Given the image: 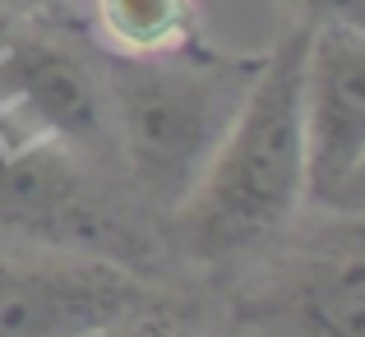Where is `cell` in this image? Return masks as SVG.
Listing matches in <instances>:
<instances>
[{
  "mask_svg": "<svg viewBox=\"0 0 365 337\" xmlns=\"http://www.w3.org/2000/svg\"><path fill=\"white\" fill-rule=\"evenodd\" d=\"M324 208H338V213H365V152H361V162L342 176V185L333 190V199Z\"/></svg>",
  "mask_w": 365,
  "mask_h": 337,
  "instance_id": "cell-10",
  "label": "cell"
},
{
  "mask_svg": "<svg viewBox=\"0 0 365 337\" xmlns=\"http://www.w3.org/2000/svg\"><path fill=\"white\" fill-rule=\"evenodd\" d=\"M93 337H199V333L190 328V323L171 319V314H158L148 305V310L130 314V319L111 323V328H102V333H93Z\"/></svg>",
  "mask_w": 365,
  "mask_h": 337,
  "instance_id": "cell-8",
  "label": "cell"
},
{
  "mask_svg": "<svg viewBox=\"0 0 365 337\" xmlns=\"http://www.w3.org/2000/svg\"><path fill=\"white\" fill-rule=\"evenodd\" d=\"M305 199L329 204L365 152V33L347 24H310L301 65Z\"/></svg>",
  "mask_w": 365,
  "mask_h": 337,
  "instance_id": "cell-4",
  "label": "cell"
},
{
  "mask_svg": "<svg viewBox=\"0 0 365 337\" xmlns=\"http://www.w3.org/2000/svg\"><path fill=\"white\" fill-rule=\"evenodd\" d=\"M305 24H347L365 33V0H292Z\"/></svg>",
  "mask_w": 365,
  "mask_h": 337,
  "instance_id": "cell-9",
  "label": "cell"
},
{
  "mask_svg": "<svg viewBox=\"0 0 365 337\" xmlns=\"http://www.w3.org/2000/svg\"><path fill=\"white\" fill-rule=\"evenodd\" d=\"M314 236L268 291V319L292 337H365V213Z\"/></svg>",
  "mask_w": 365,
  "mask_h": 337,
  "instance_id": "cell-6",
  "label": "cell"
},
{
  "mask_svg": "<svg viewBox=\"0 0 365 337\" xmlns=\"http://www.w3.org/2000/svg\"><path fill=\"white\" fill-rule=\"evenodd\" d=\"M139 310L148 291L116 264L0 254V337H93Z\"/></svg>",
  "mask_w": 365,
  "mask_h": 337,
  "instance_id": "cell-3",
  "label": "cell"
},
{
  "mask_svg": "<svg viewBox=\"0 0 365 337\" xmlns=\"http://www.w3.org/2000/svg\"><path fill=\"white\" fill-rule=\"evenodd\" d=\"M107 102L93 74L51 42L0 46V143L28 152L42 143H93Z\"/></svg>",
  "mask_w": 365,
  "mask_h": 337,
  "instance_id": "cell-5",
  "label": "cell"
},
{
  "mask_svg": "<svg viewBox=\"0 0 365 337\" xmlns=\"http://www.w3.org/2000/svg\"><path fill=\"white\" fill-rule=\"evenodd\" d=\"M111 56H171L199 46V0H88Z\"/></svg>",
  "mask_w": 365,
  "mask_h": 337,
  "instance_id": "cell-7",
  "label": "cell"
},
{
  "mask_svg": "<svg viewBox=\"0 0 365 337\" xmlns=\"http://www.w3.org/2000/svg\"><path fill=\"white\" fill-rule=\"evenodd\" d=\"M264 56H116L107 107L130 171L153 199L176 208L232 130Z\"/></svg>",
  "mask_w": 365,
  "mask_h": 337,
  "instance_id": "cell-2",
  "label": "cell"
},
{
  "mask_svg": "<svg viewBox=\"0 0 365 337\" xmlns=\"http://www.w3.org/2000/svg\"><path fill=\"white\" fill-rule=\"evenodd\" d=\"M46 0H0V14H14V9H37Z\"/></svg>",
  "mask_w": 365,
  "mask_h": 337,
  "instance_id": "cell-11",
  "label": "cell"
},
{
  "mask_svg": "<svg viewBox=\"0 0 365 337\" xmlns=\"http://www.w3.org/2000/svg\"><path fill=\"white\" fill-rule=\"evenodd\" d=\"M310 24L259 61L232 130L213 148L208 167L176 204L180 240L195 259H236L273 240L305 204V120H301V65Z\"/></svg>",
  "mask_w": 365,
  "mask_h": 337,
  "instance_id": "cell-1",
  "label": "cell"
}]
</instances>
